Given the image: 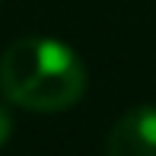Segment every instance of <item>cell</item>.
<instances>
[{
	"label": "cell",
	"instance_id": "obj_2",
	"mask_svg": "<svg viewBox=\"0 0 156 156\" xmlns=\"http://www.w3.org/2000/svg\"><path fill=\"white\" fill-rule=\"evenodd\" d=\"M105 156H156V105L124 112L108 131Z\"/></svg>",
	"mask_w": 156,
	"mask_h": 156
},
{
	"label": "cell",
	"instance_id": "obj_3",
	"mask_svg": "<svg viewBox=\"0 0 156 156\" xmlns=\"http://www.w3.org/2000/svg\"><path fill=\"white\" fill-rule=\"evenodd\" d=\"M10 134H13V115H10V108H6V105L0 102V150L6 147Z\"/></svg>",
	"mask_w": 156,
	"mask_h": 156
},
{
	"label": "cell",
	"instance_id": "obj_1",
	"mask_svg": "<svg viewBox=\"0 0 156 156\" xmlns=\"http://www.w3.org/2000/svg\"><path fill=\"white\" fill-rule=\"evenodd\" d=\"M0 93L29 112H64L86 93V67L70 45L29 35L0 58Z\"/></svg>",
	"mask_w": 156,
	"mask_h": 156
}]
</instances>
